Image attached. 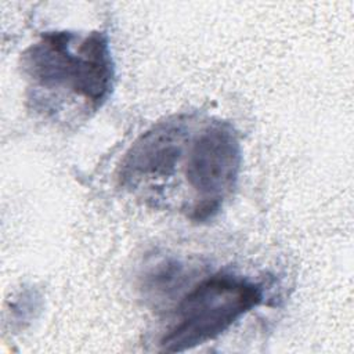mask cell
<instances>
[{"mask_svg": "<svg viewBox=\"0 0 354 354\" xmlns=\"http://www.w3.org/2000/svg\"><path fill=\"white\" fill-rule=\"evenodd\" d=\"M181 277V266L176 261H160L155 270L148 274V283L151 289L167 290Z\"/></svg>", "mask_w": 354, "mask_h": 354, "instance_id": "5b68a950", "label": "cell"}, {"mask_svg": "<svg viewBox=\"0 0 354 354\" xmlns=\"http://www.w3.org/2000/svg\"><path fill=\"white\" fill-rule=\"evenodd\" d=\"M22 69L41 87H68L93 109L108 100L115 76L104 32H91L83 39L71 32H47L25 50Z\"/></svg>", "mask_w": 354, "mask_h": 354, "instance_id": "6da1fadb", "label": "cell"}, {"mask_svg": "<svg viewBox=\"0 0 354 354\" xmlns=\"http://www.w3.org/2000/svg\"><path fill=\"white\" fill-rule=\"evenodd\" d=\"M187 124L181 118L166 119L145 131L126 152L119 166V181L136 185L144 178L167 177L183 152Z\"/></svg>", "mask_w": 354, "mask_h": 354, "instance_id": "277c9868", "label": "cell"}, {"mask_svg": "<svg viewBox=\"0 0 354 354\" xmlns=\"http://www.w3.org/2000/svg\"><path fill=\"white\" fill-rule=\"evenodd\" d=\"M263 297V285L248 278L225 272L205 278L178 301L162 350L180 353L216 339Z\"/></svg>", "mask_w": 354, "mask_h": 354, "instance_id": "7a4b0ae2", "label": "cell"}, {"mask_svg": "<svg viewBox=\"0 0 354 354\" xmlns=\"http://www.w3.org/2000/svg\"><path fill=\"white\" fill-rule=\"evenodd\" d=\"M241 166V145L228 123L207 126L194 141L187 162V180L196 192L191 218H212L231 192Z\"/></svg>", "mask_w": 354, "mask_h": 354, "instance_id": "3957f363", "label": "cell"}]
</instances>
